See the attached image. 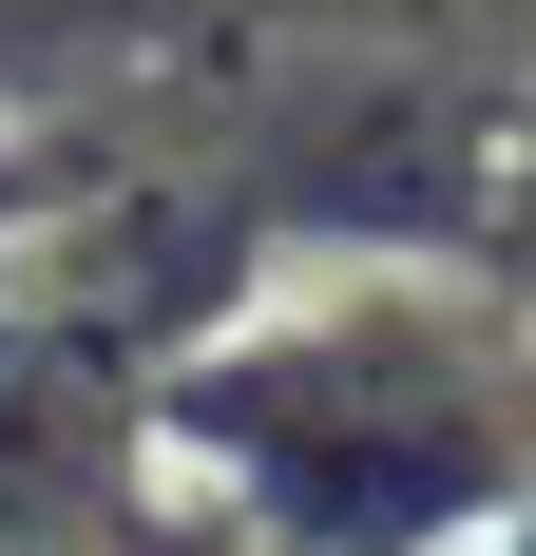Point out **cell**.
<instances>
[{"instance_id": "cell-1", "label": "cell", "mask_w": 536, "mask_h": 556, "mask_svg": "<svg viewBox=\"0 0 536 556\" xmlns=\"http://www.w3.org/2000/svg\"><path fill=\"white\" fill-rule=\"evenodd\" d=\"M480 556H536V500H518V518H498V538H480Z\"/></svg>"}]
</instances>
